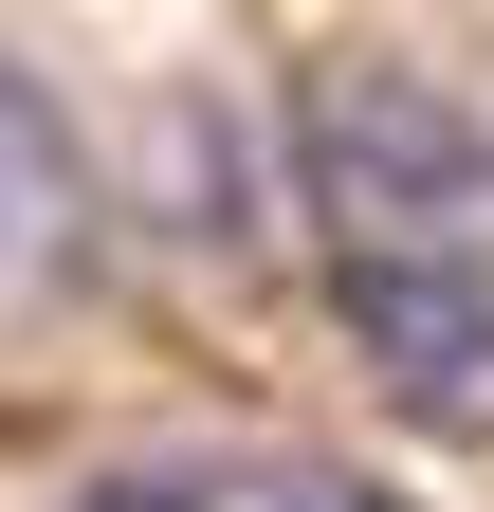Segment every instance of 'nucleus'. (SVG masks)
Segmentation results:
<instances>
[{"label":"nucleus","mask_w":494,"mask_h":512,"mask_svg":"<svg viewBox=\"0 0 494 512\" xmlns=\"http://www.w3.org/2000/svg\"><path fill=\"white\" fill-rule=\"evenodd\" d=\"M293 220L403 421H494V128L440 74L330 55L293 92Z\"/></svg>","instance_id":"1"},{"label":"nucleus","mask_w":494,"mask_h":512,"mask_svg":"<svg viewBox=\"0 0 494 512\" xmlns=\"http://www.w3.org/2000/svg\"><path fill=\"white\" fill-rule=\"evenodd\" d=\"M74 256H92V165H74V128L37 110V74L0 55V311H37Z\"/></svg>","instance_id":"2"}]
</instances>
